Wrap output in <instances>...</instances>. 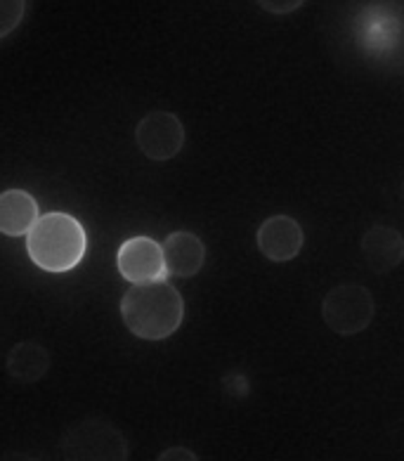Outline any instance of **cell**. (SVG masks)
Wrapping results in <instances>:
<instances>
[{
    "label": "cell",
    "instance_id": "1",
    "mask_svg": "<svg viewBox=\"0 0 404 461\" xmlns=\"http://www.w3.org/2000/svg\"><path fill=\"white\" fill-rule=\"evenodd\" d=\"M121 317L142 341H164L183 324L184 301L171 282L133 285L121 298Z\"/></svg>",
    "mask_w": 404,
    "mask_h": 461
},
{
    "label": "cell",
    "instance_id": "2",
    "mask_svg": "<svg viewBox=\"0 0 404 461\" xmlns=\"http://www.w3.org/2000/svg\"><path fill=\"white\" fill-rule=\"evenodd\" d=\"M88 237L69 213H45L26 234V251L33 266L45 272H69L81 266Z\"/></svg>",
    "mask_w": 404,
    "mask_h": 461
},
{
    "label": "cell",
    "instance_id": "3",
    "mask_svg": "<svg viewBox=\"0 0 404 461\" xmlns=\"http://www.w3.org/2000/svg\"><path fill=\"white\" fill-rule=\"evenodd\" d=\"M62 456L64 461H128L130 445L109 419L88 417L64 433Z\"/></svg>",
    "mask_w": 404,
    "mask_h": 461
},
{
    "label": "cell",
    "instance_id": "4",
    "mask_svg": "<svg viewBox=\"0 0 404 461\" xmlns=\"http://www.w3.org/2000/svg\"><path fill=\"white\" fill-rule=\"evenodd\" d=\"M376 301L362 285H338L322 301V320L334 334L355 336L373 322Z\"/></svg>",
    "mask_w": 404,
    "mask_h": 461
},
{
    "label": "cell",
    "instance_id": "5",
    "mask_svg": "<svg viewBox=\"0 0 404 461\" xmlns=\"http://www.w3.org/2000/svg\"><path fill=\"white\" fill-rule=\"evenodd\" d=\"M119 275L130 285H152V282H168L171 272L166 266L164 244L152 237H133L121 244L116 253Z\"/></svg>",
    "mask_w": 404,
    "mask_h": 461
},
{
    "label": "cell",
    "instance_id": "6",
    "mask_svg": "<svg viewBox=\"0 0 404 461\" xmlns=\"http://www.w3.org/2000/svg\"><path fill=\"white\" fill-rule=\"evenodd\" d=\"M184 126L173 112H149L135 128V145L152 161H171L184 147Z\"/></svg>",
    "mask_w": 404,
    "mask_h": 461
},
{
    "label": "cell",
    "instance_id": "7",
    "mask_svg": "<svg viewBox=\"0 0 404 461\" xmlns=\"http://www.w3.org/2000/svg\"><path fill=\"white\" fill-rule=\"evenodd\" d=\"M258 251L265 256L270 263H289L298 258V253L305 247V232L301 222L291 215H270L256 234Z\"/></svg>",
    "mask_w": 404,
    "mask_h": 461
},
{
    "label": "cell",
    "instance_id": "8",
    "mask_svg": "<svg viewBox=\"0 0 404 461\" xmlns=\"http://www.w3.org/2000/svg\"><path fill=\"white\" fill-rule=\"evenodd\" d=\"M362 256L376 275L392 272L404 260V237L388 225H373L362 237Z\"/></svg>",
    "mask_w": 404,
    "mask_h": 461
},
{
    "label": "cell",
    "instance_id": "9",
    "mask_svg": "<svg viewBox=\"0 0 404 461\" xmlns=\"http://www.w3.org/2000/svg\"><path fill=\"white\" fill-rule=\"evenodd\" d=\"M164 256L171 277L190 279L206 266V244L194 232L177 230L164 240Z\"/></svg>",
    "mask_w": 404,
    "mask_h": 461
},
{
    "label": "cell",
    "instance_id": "10",
    "mask_svg": "<svg viewBox=\"0 0 404 461\" xmlns=\"http://www.w3.org/2000/svg\"><path fill=\"white\" fill-rule=\"evenodd\" d=\"M39 221V202L29 192L5 190L0 194V230L5 237H24Z\"/></svg>",
    "mask_w": 404,
    "mask_h": 461
},
{
    "label": "cell",
    "instance_id": "11",
    "mask_svg": "<svg viewBox=\"0 0 404 461\" xmlns=\"http://www.w3.org/2000/svg\"><path fill=\"white\" fill-rule=\"evenodd\" d=\"M52 357L48 348L39 341H20L14 343L13 350L7 353V374L20 384H36L50 372Z\"/></svg>",
    "mask_w": 404,
    "mask_h": 461
},
{
    "label": "cell",
    "instance_id": "12",
    "mask_svg": "<svg viewBox=\"0 0 404 461\" xmlns=\"http://www.w3.org/2000/svg\"><path fill=\"white\" fill-rule=\"evenodd\" d=\"M400 24L392 14L376 13L373 17H364V24H362V41H364L366 48L372 50H392L395 48V41H398Z\"/></svg>",
    "mask_w": 404,
    "mask_h": 461
},
{
    "label": "cell",
    "instance_id": "13",
    "mask_svg": "<svg viewBox=\"0 0 404 461\" xmlns=\"http://www.w3.org/2000/svg\"><path fill=\"white\" fill-rule=\"evenodd\" d=\"M24 13L26 0H0V39H7L22 24Z\"/></svg>",
    "mask_w": 404,
    "mask_h": 461
},
{
    "label": "cell",
    "instance_id": "14",
    "mask_svg": "<svg viewBox=\"0 0 404 461\" xmlns=\"http://www.w3.org/2000/svg\"><path fill=\"white\" fill-rule=\"evenodd\" d=\"M260 10H265L270 14L284 17V14H293L296 10L305 5V0H256Z\"/></svg>",
    "mask_w": 404,
    "mask_h": 461
},
{
    "label": "cell",
    "instance_id": "15",
    "mask_svg": "<svg viewBox=\"0 0 404 461\" xmlns=\"http://www.w3.org/2000/svg\"><path fill=\"white\" fill-rule=\"evenodd\" d=\"M157 461H199V456H196V452H192L190 447L175 445V447L164 449V452L157 456Z\"/></svg>",
    "mask_w": 404,
    "mask_h": 461
},
{
    "label": "cell",
    "instance_id": "16",
    "mask_svg": "<svg viewBox=\"0 0 404 461\" xmlns=\"http://www.w3.org/2000/svg\"><path fill=\"white\" fill-rule=\"evenodd\" d=\"M0 461H39V459H33L31 455H22V452H5Z\"/></svg>",
    "mask_w": 404,
    "mask_h": 461
}]
</instances>
